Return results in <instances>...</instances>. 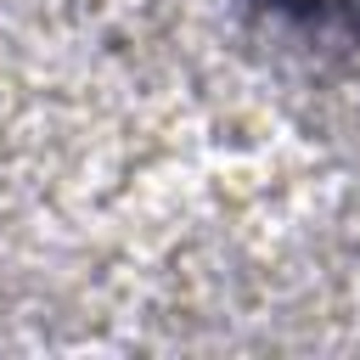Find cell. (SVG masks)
<instances>
[{
  "instance_id": "obj_1",
  "label": "cell",
  "mask_w": 360,
  "mask_h": 360,
  "mask_svg": "<svg viewBox=\"0 0 360 360\" xmlns=\"http://www.w3.org/2000/svg\"><path fill=\"white\" fill-rule=\"evenodd\" d=\"M276 11L298 17V22H315V28H343V34H360V0H270Z\"/></svg>"
}]
</instances>
